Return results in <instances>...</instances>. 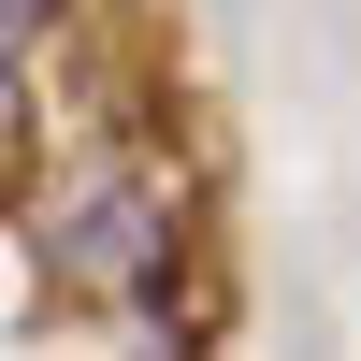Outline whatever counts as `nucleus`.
<instances>
[{
    "label": "nucleus",
    "mask_w": 361,
    "mask_h": 361,
    "mask_svg": "<svg viewBox=\"0 0 361 361\" xmlns=\"http://www.w3.org/2000/svg\"><path fill=\"white\" fill-rule=\"evenodd\" d=\"M159 231H173V188H159V173H102V188L58 217V275H73V289H145Z\"/></svg>",
    "instance_id": "f257e3e1"
},
{
    "label": "nucleus",
    "mask_w": 361,
    "mask_h": 361,
    "mask_svg": "<svg viewBox=\"0 0 361 361\" xmlns=\"http://www.w3.org/2000/svg\"><path fill=\"white\" fill-rule=\"evenodd\" d=\"M44 15H58V0H0V44L29 58V44H44Z\"/></svg>",
    "instance_id": "f03ea898"
}]
</instances>
